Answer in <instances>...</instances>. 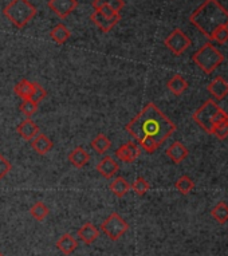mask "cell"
<instances>
[{
	"instance_id": "obj_1",
	"label": "cell",
	"mask_w": 228,
	"mask_h": 256,
	"mask_svg": "<svg viewBox=\"0 0 228 256\" xmlns=\"http://www.w3.org/2000/svg\"><path fill=\"white\" fill-rule=\"evenodd\" d=\"M125 129L137 142L149 137L159 145H162V142L175 133L176 125L153 102H149L125 126Z\"/></svg>"
},
{
	"instance_id": "obj_2",
	"label": "cell",
	"mask_w": 228,
	"mask_h": 256,
	"mask_svg": "<svg viewBox=\"0 0 228 256\" xmlns=\"http://www.w3.org/2000/svg\"><path fill=\"white\" fill-rule=\"evenodd\" d=\"M189 21L202 34L212 39V35L219 28L228 27V11L218 0H205L192 12Z\"/></svg>"
},
{
	"instance_id": "obj_3",
	"label": "cell",
	"mask_w": 228,
	"mask_h": 256,
	"mask_svg": "<svg viewBox=\"0 0 228 256\" xmlns=\"http://www.w3.org/2000/svg\"><path fill=\"white\" fill-rule=\"evenodd\" d=\"M192 118L203 130L212 134L213 128L220 124L222 121L228 118V114L222 107H219L215 101L208 100L193 113Z\"/></svg>"
},
{
	"instance_id": "obj_4",
	"label": "cell",
	"mask_w": 228,
	"mask_h": 256,
	"mask_svg": "<svg viewBox=\"0 0 228 256\" xmlns=\"http://www.w3.org/2000/svg\"><path fill=\"white\" fill-rule=\"evenodd\" d=\"M37 7L28 0H11L5 5L3 14L18 28L26 27L37 15Z\"/></svg>"
},
{
	"instance_id": "obj_5",
	"label": "cell",
	"mask_w": 228,
	"mask_h": 256,
	"mask_svg": "<svg viewBox=\"0 0 228 256\" xmlns=\"http://www.w3.org/2000/svg\"><path fill=\"white\" fill-rule=\"evenodd\" d=\"M192 59L197 64V67L202 68L205 74L213 73L224 62L223 54L211 43H207L200 50H197L192 55Z\"/></svg>"
},
{
	"instance_id": "obj_6",
	"label": "cell",
	"mask_w": 228,
	"mask_h": 256,
	"mask_svg": "<svg viewBox=\"0 0 228 256\" xmlns=\"http://www.w3.org/2000/svg\"><path fill=\"white\" fill-rule=\"evenodd\" d=\"M128 228H129L128 223L118 213H115V212L109 214V217H106L104 220V223L101 224L102 232L109 237L110 240L113 241L118 240L119 237L128 231Z\"/></svg>"
},
{
	"instance_id": "obj_7",
	"label": "cell",
	"mask_w": 228,
	"mask_h": 256,
	"mask_svg": "<svg viewBox=\"0 0 228 256\" xmlns=\"http://www.w3.org/2000/svg\"><path fill=\"white\" fill-rule=\"evenodd\" d=\"M165 46L168 47V50H171L176 57L182 55V52L185 51L187 48H189L191 46V39L180 30L176 28L165 38Z\"/></svg>"
},
{
	"instance_id": "obj_8",
	"label": "cell",
	"mask_w": 228,
	"mask_h": 256,
	"mask_svg": "<svg viewBox=\"0 0 228 256\" xmlns=\"http://www.w3.org/2000/svg\"><path fill=\"white\" fill-rule=\"evenodd\" d=\"M78 7L77 0H48V8L61 19H66Z\"/></svg>"
},
{
	"instance_id": "obj_9",
	"label": "cell",
	"mask_w": 228,
	"mask_h": 256,
	"mask_svg": "<svg viewBox=\"0 0 228 256\" xmlns=\"http://www.w3.org/2000/svg\"><path fill=\"white\" fill-rule=\"evenodd\" d=\"M90 19L93 21L95 26L98 27L99 30L102 32H109L110 30H113V27L121 21V14L118 15H106V14H102L101 11L94 10V12L90 16Z\"/></svg>"
},
{
	"instance_id": "obj_10",
	"label": "cell",
	"mask_w": 228,
	"mask_h": 256,
	"mask_svg": "<svg viewBox=\"0 0 228 256\" xmlns=\"http://www.w3.org/2000/svg\"><path fill=\"white\" fill-rule=\"evenodd\" d=\"M141 149L140 147L133 141H129L124 144V145H121V147L115 150V157L118 158L119 161H124V162H135L138 156H140Z\"/></svg>"
},
{
	"instance_id": "obj_11",
	"label": "cell",
	"mask_w": 228,
	"mask_h": 256,
	"mask_svg": "<svg viewBox=\"0 0 228 256\" xmlns=\"http://www.w3.org/2000/svg\"><path fill=\"white\" fill-rule=\"evenodd\" d=\"M97 171L105 178L114 177L119 171V167L117 161H114L110 156H105L101 161L97 164Z\"/></svg>"
},
{
	"instance_id": "obj_12",
	"label": "cell",
	"mask_w": 228,
	"mask_h": 256,
	"mask_svg": "<svg viewBox=\"0 0 228 256\" xmlns=\"http://www.w3.org/2000/svg\"><path fill=\"white\" fill-rule=\"evenodd\" d=\"M16 131L19 133V136L23 138V140H27V141H31L35 137L39 134V126L34 122L30 118H27L23 122H21L18 128H16Z\"/></svg>"
},
{
	"instance_id": "obj_13",
	"label": "cell",
	"mask_w": 228,
	"mask_h": 256,
	"mask_svg": "<svg viewBox=\"0 0 228 256\" xmlns=\"http://www.w3.org/2000/svg\"><path fill=\"white\" fill-rule=\"evenodd\" d=\"M207 90L215 100L222 101L228 95V84L222 77H218L208 85Z\"/></svg>"
},
{
	"instance_id": "obj_14",
	"label": "cell",
	"mask_w": 228,
	"mask_h": 256,
	"mask_svg": "<svg viewBox=\"0 0 228 256\" xmlns=\"http://www.w3.org/2000/svg\"><path fill=\"white\" fill-rule=\"evenodd\" d=\"M99 231L95 228V225L91 223H86L78 230V237L79 240L83 241L85 244H91L98 239Z\"/></svg>"
},
{
	"instance_id": "obj_15",
	"label": "cell",
	"mask_w": 228,
	"mask_h": 256,
	"mask_svg": "<svg viewBox=\"0 0 228 256\" xmlns=\"http://www.w3.org/2000/svg\"><path fill=\"white\" fill-rule=\"evenodd\" d=\"M31 147L38 154L45 156V154H47L52 149V141L46 134L39 133L34 140H31Z\"/></svg>"
},
{
	"instance_id": "obj_16",
	"label": "cell",
	"mask_w": 228,
	"mask_h": 256,
	"mask_svg": "<svg viewBox=\"0 0 228 256\" xmlns=\"http://www.w3.org/2000/svg\"><path fill=\"white\" fill-rule=\"evenodd\" d=\"M166 156L171 158L172 161L175 162V164H180V162L184 160V158H187L188 156V149L184 145H182V142H173L171 147L166 149Z\"/></svg>"
},
{
	"instance_id": "obj_17",
	"label": "cell",
	"mask_w": 228,
	"mask_h": 256,
	"mask_svg": "<svg viewBox=\"0 0 228 256\" xmlns=\"http://www.w3.org/2000/svg\"><path fill=\"white\" fill-rule=\"evenodd\" d=\"M68 161L71 162L75 168H83L86 167L88 162L90 161V154L82 147H77L68 154Z\"/></svg>"
},
{
	"instance_id": "obj_18",
	"label": "cell",
	"mask_w": 228,
	"mask_h": 256,
	"mask_svg": "<svg viewBox=\"0 0 228 256\" xmlns=\"http://www.w3.org/2000/svg\"><path fill=\"white\" fill-rule=\"evenodd\" d=\"M57 247L59 251L65 254V255H70L73 254L78 247L77 239H74L70 234H65L61 236V239L57 241Z\"/></svg>"
},
{
	"instance_id": "obj_19",
	"label": "cell",
	"mask_w": 228,
	"mask_h": 256,
	"mask_svg": "<svg viewBox=\"0 0 228 256\" xmlns=\"http://www.w3.org/2000/svg\"><path fill=\"white\" fill-rule=\"evenodd\" d=\"M50 37L58 44H63V43H66L70 39L71 32H70V30L65 24L59 23V24H57V26L52 28L51 32H50Z\"/></svg>"
},
{
	"instance_id": "obj_20",
	"label": "cell",
	"mask_w": 228,
	"mask_h": 256,
	"mask_svg": "<svg viewBox=\"0 0 228 256\" xmlns=\"http://www.w3.org/2000/svg\"><path fill=\"white\" fill-rule=\"evenodd\" d=\"M166 86H168V89L171 90L175 95H182V93L188 89V82L182 78V75L176 74V75H173V77L168 81Z\"/></svg>"
},
{
	"instance_id": "obj_21",
	"label": "cell",
	"mask_w": 228,
	"mask_h": 256,
	"mask_svg": "<svg viewBox=\"0 0 228 256\" xmlns=\"http://www.w3.org/2000/svg\"><path fill=\"white\" fill-rule=\"evenodd\" d=\"M110 191H112L117 197H124L125 194L130 191V184L128 183L124 177L118 176V177H115L113 181L110 183Z\"/></svg>"
},
{
	"instance_id": "obj_22",
	"label": "cell",
	"mask_w": 228,
	"mask_h": 256,
	"mask_svg": "<svg viewBox=\"0 0 228 256\" xmlns=\"http://www.w3.org/2000/svg\"><path fill=\"white\" fill-rule=\"evenodd\" d=\"M14 91L18 97H21L22 100H30L32 94V82L27 79H22L14 87Z\"/></svg>"
},
{
	"instance_id": "obj_23",
	"label": "cell",
	"mask_w": 228,
	"mask_h": 256,
	"mask_svg": "<svg viewBox=\"0 0 228 256\" xmlns=\"http://www.w3.org/2000/svg\"><path fill=\"white\" fill-rule=\"evenodd\" d=\"M112 147V142L105 134H98V136L94 138L91 141V148L94 149V152L97 154H105Z\"/></svg>"
},
{
	"instance_id": "obj_24",
	"label": "cell",
	"mask_w": 228,
	"mask_h": 256,
	"mask_svg": "<svg viewBox=\"0 0 228 256\" xmlns=\"http://www.w3.org/2000/svg\"><path fill=\"white\" fill-rule=\"evenodd\" d=\"M50 213V209L47 207L45 203H42V201H38L35 204L32 205L31 209H30V214H31L32 217L38 221H42V220H45Z\"/></svg>"
},
{
	"instance_id": "obj_25",
	"label": "cell",
	"mask_w": 228,
	"mask_h": 256,
	"mask_svg": "<svg viewBox=\"0 0 228 256\" xmlns=\"http://www.w3.org/2000/svg\"><path fill=\"white\" fill-rule=\"evenodd\" d=\"M212 216L213 219L216 220L220 224H224L226 221H228V205L226 203H218L216 207L212 209Z\"/></svg>"
},
{
	"instance_id": "obj_26",
	"label": "cell",
	"mask_w": 228,
	"mask_h": 256,
	"mask_svg": "<svg viewBox=\"0 0 228 256\" xmlns=\"http://www.w3.org/2000/svg\"><path fill=\"white\" fill-rule=\"evenodd\" d=\"M175 187L176 189L182 194H188L191 193L193 188H195V183L192 181L191 177H188V176H182V177L179 178L175 184Z\"/></svg>"
},
{
	"instance_id": "obj_27",
	"label": "cell",
	"mask_w": 228,
	"mask_h": 256,
	"mask_svg": "<svg viewBox=\"0 0 228 256\" xmlns=\"http://www.w3.org/2000/svg\"><path fill=\"white\" fill-rule=\"evenodd\" d=\"M102 5H108L110 8H113L114 11L119 12L125 7V1L124 0H94L93 1L94 10H97Z\"/></svg>"
},
{
	"instance_id": "obj_28",
	"label": "cell",
	"mask_w": 228,
	"mask_h": 256,
	"mask_svg": "<svg viewBox=\"0 0 228 256\" xmlns=\"http://www.w3.org/2000/svg\"><path fill=\"white\" fill-rule=\"evenodd\" d=\"M130 188L133 189L138 196H144L151 189V185L144 177H137L135 180V183L130 185Z\"/></svg>"
},
{
	"instance_id": "obj_29",
	"label": "cell",
	"mask_w": 228,
	"mask_h": 256,
	"mask_svg": "<svg viewBox=\"0 0 228 256\" xmlns=\"http://www.w3.org/2000/svg\"><path fill=\"white\" fill-rule=\"evenodd\" d=\"M46 95H47V91L42 87L41 85L38 84V82H32V94L30 100L34 101L35 104L39 105L41 101H43L45 98H46Z\"/></svg>"
},
{
	"instance_id": "obj_30",
	"label": "cell",
	"mask_w": 228,
	"mask_h": 256,
	"mask_svg": "<svg viewBox=\"0 0 228 256\" xmlns=\"http://www.w3.org/2000/svg\"><path fill=\"white\" fill-rule=\"evenodd\" d=\"M213 136H216L219 140H226L228 137V118H226L224 121H222L220 124L213 128L212 130Z\"/></svg>"
},
{
	"instance_id": "obj_31",
	"label": "cell",
	"mask_w": 228,
	"mask_h": 256,
	"mask_svg": "<svg viewBox=\"0 0 228 256\" xmlns=\"http://www.w3.org/2000/svg\"><path fill=\"white\" fill-rule=\"evenodd\" d=\"M19 107H21L22 113L26 114L27 117H31V115H34L38 111V104H35L31 100H24Z\"/></svg>"
},
{
	"instance_id": "obj_32",
	"label": "cell",
	"mask_w": 228,
	"mask_h": 256,
	"mask_svg": "<svg viewBox=\"0 0 228 256\" xmlns=\"http://www.w3.org/2000/svg\"><path fill=\"white\" fill-rule=\"evenodd\" d=\"M138 144L141 145V148L145 150V152L148 153H155L159 148H160V145L157 144V142L155 141V140H152V138H149V137H145V138H142V140H140L138 141Z\"/></svg>"
},
{
	"instance_id": "obj_33",
	"label": "cell",
	"mask_w": 228,
	"mask_h": 256,
	"mask_svg": "<svg viewBox=\"0 0 228 256\" xmlns=\"http://www.w3.org/2000/svg\"><path fill=\"white\" fill-rule=\"evenodd\" d=\"M11 164L1 153H0V181L10 173Z\"/></svg>"
},
{
	"instance_id": "obj_34",
	"label": "cell",
	"mask_w": 228,
	"mask_h": 256,
	"mask_svg": "<svg viewBox=\"0 0 228 256\" xmlns=\"http://www.w3.org/2000/svg\"><path fill=\"white\" fill-rule=\"evenodd\" d=\"M211 41H216L219 43L228 42V27H222L212 35Z\"/></svg>"
},
{
	"instance_id": "obj_35",
	"label": "cell",
	"mask_w": 228,
	"mask_h": 256,
	"mask_svg": "<svg viewBox=\"0 0 228 256\" xmlns=\"http://www.w3.org/2000/svg\"><path fill=\"white\" fill-rule=\"evenodd\" d=\"M0 256H3V254H1V252H0Z\"/></svg>"
}]
</instances>
